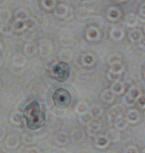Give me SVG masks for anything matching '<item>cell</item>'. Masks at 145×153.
<instances>
[{
  "label": "cell",
  "mask_w": 145,
  "mask_h": 153,
  "mask_svg": "<svg viewBox=\"0 0 145 153\" xmlns=\"http://www.w3.org/2000/svg\"><path fill=\"white\" fill-rule=\"evenodd\" d=\"M52 73L56 81L61 83L64 82L69 77V65L65 61H61L53 67Z\"/></svg>",
  "instance_id": "cell-3"
},
{
  "label": "cell",
  "mask_w": 145,
  "mask_h": 153,
  "mask_svg": "<svg viewBox=\"0 0 145 153\" xmlns=\"http://www.w3.org/2000/svg\"><path fill=\"white\" fill-rule=\"evenodd\" d=\"M15 16L19 20H24L28 16V12L25 9H21L16 11Z\"/></svg>",
  "instance_id": "cell-10"
},
{
  "label": "cell",
  "mask_w": 145,
  "mask_h": 153,
  "mask_svg": "<svg viewBox=\"0 0 145 153\" xmlns=\"http://www.w3.org/2000/svg\"><path fill=\"white\" fill-rule=\"evenodd\" d=\"M140 96V91L137 88H133L131 90V97L133 99H138Z\"/></svg>",
  "instance_id": "cell-13"
},
{
  "label": "cell",
  "mask_w": 145,
  "mask_h": 153,
  "mask_svg": "<svg viewBox=\"0 0 145 153\" xmlns=\"http://www.w3.org/2000/svg\"><path fill=\"white\" fill-rule=\"evenodd\" d=\"M139 15L140 17L138 18V19L143 22H145V3H143L140 6Z\"/></svg>",
  "instance_id": "cell-12"
},
{
  "label": "cell",
  "mask_w": 145,
  "mask_h": 153,
  "mask_svg": "<svg viewBox=\"0 0 145 153\" xmlns=\"http://www.w3.org/2000/svg\"><path fill=\"white\" fill-rule=\"evenodd\" d=\"M128 149H130V150L128 152H138L137 149L134 147H131Z\"/></svg>",
  "instance_id": "cell-18"
},
{
  "label": "cell",
  "mask_w": 145,
  "mask_h": 153,
  "mask_svg": "<svg viewBox=\"0 0 145 153\" xmlns=\"http://www.w3.org/2000/svg\"><path fill=\"white\" fill-rule=\"evenodd\" d=\"M144 76H145V70H144Z\"/></svg>",
  "instance_id": "cell-23"
},
{
  "label": "cell",
  "mask_w": 145,
  "mask_h": 153,
  "mask_svg": "<svg viewBox=\"0 0 145 153\" xmlns=\"http://www.w3.org/2000/svg\"><path fill=\"white\" fill-rule=\"evenodd\" d=\"M144 33H145V25H144Z\"/></svg>",
  "instance_id": "cell-22"
},
{
  "label": "cell",
  "mask_w": 145,
  "mask_h": 153,
  "mask_svg": "<svg viewBox=\"0 0 145 153\" xmlns=\"http://www.w3.org/2000/svg\"><path fill=\"white\" fill-rule=\"evenodd\" d=\"M54 106L59 109H64L69 106L72 100L70 93L63 88H57L52 96Z\"/></svg>",
  "instance_id": "cell-2"
},
{
  "label": "cell",
  "mask_w": 145,
  "mask_h": 153,
  "mask_svg": "<svg viewBox=\"0 0 145 153\" xmlns=\"http://www.w3.org/2000/svg\"><path fill=\"white\" fill-rule=\"evenodd\" d=\"M139 46L141 49H145V36H143V37L141 39V40L138 42Z\"/></svg>",
  "instance_id": "cell-17"
},
{
  "label": "cell",
  "mask_w": 145,
  "mask_h": 153,
  "mask_svg": "<svg viewBox=\"0 0 145 153\" xmlns=\"http://www.w3.org/2000/svg\"><path fill=\"white\" fill-rule=\"evenodd\" d=\"M111 36L115 40H121L124 37V32L119 28H115L111 31Z\"/></svg>",
  "instance_id": "cell-9"
},
{
  "label": "cell",
  "mask_w": 145,
  "mask_h": 153,
  "mask_svg": "<svg viewBox=\"0 0 145 153\" xmlns=\"http://www.w3.org/2000/svg\"><path fill=\"white\" fill-rule=\"evenodd\" d=\"M120 16L121 12L116 7H112L108 10V17L110 20L116 21L119 18Z\"/></svg>",
  "instance_id": "cell-6"
},
{
  "label": "cell",
  "mask_w": 145,
  "mask_h": 153,
  "mask_svg": "<svg viewBox=\"0 0 145 153\" xmlns=\"http://www.w3.org/2000/svg\"><path fill=\"white\" fill-rule=\"evenodd\" d=\"M138 19V17L135 14L129 13L126 16L125 18V22L127 25H128V27H134L137 25Z\"/></svg>",
  "instance_id": "cell-4"
},
{
  "label": "cell",
  "mask_w": 145,
  "mask_h": 153,
  "mask_svg": "<svg viewBox=\"0 0 145 153\" xmlns=\"http://www.w3.org/2000/svg\"><path fill=\"white\" fill-rule=\"evenodd\" d=\"M121 59V57L119 55H117V54H115V55H112L109 57V62H111L112 64L118 62H119Z\"/></svg>",
  "instance_id": "cell-14"
},
{
  "label": "cell",
  "mask_w": 145,
  "mask_h": 153,
  "mask_svg": "<svg viewBox=\"0 0 145 153\" xmlns=\"http://www.w3.org/2000/svg\"><path fill=\"white\" fill-rule=\"evenodd\" d=\"M27 127L31 130H37L42 128L46 123L45 114L42 111L40 103L32 101L28 105L23 111Z\"/></svg>",
  "instance_id": "cell-1"
},
{
  "label": "cell",
  "mask_w": 145,
  "mask_h": 153,
  "mask_svg": "<svg viewBox=\"0 0 145 153\" xmlns=\"http://www.w3.org/2000/svg\"><path fill=\"white\" fill-rule=\"evenodd\" d=\"M139 118H140L139 114L135 110H134L133 111H132L129 115V120L131 122H137L139 120Z\"/></svg>",
  "instance_id": "cell-11"
},
{
  "label": "cell",
  "mask_w": 145,
  "mask_h": 153,
  "mask_svg": "<svg viewBox=\"0 0 145 153\" xmlns=\"http://www.w3.org/2000/svg\"><path fill=\"white\" fill-rule=\"evenodd\" d=\"M41 4L45 9L50 10L55 7L56 4V0H42Z\"/></svg>",
  "instance_id": "cell-8"
},
{
  "label": "cell",
  "mask_w": 145,
  "mask_h": 153,
  "mask_svg": "<svg viewBox=\"0 0 145 153\" xmlns=\"http://www.w3.org/2000/svg\"><path fill=\"white\" fill-rule=\"evenodd\" d=\"M115 1H116L117 2H119V3H121V2H123V1H125V0H115Z\"/></svg>",
  "instance_id": "cell-20"
},
{
  "label": "cell",
  "mask_w": 145,
  "mask_h": 153,
  "mask_svg": "<svg viewBox=\"0 0 145 153\" xmlns=\"http://www.w3.org/2000/svg\"><path fill=\"white\" fill-rule=\"evenodd\" d=\"M130 39L134 43L139 42L143 37V34L141 30L138 29H134L130 33Z\"/></svg>",
  "instance_id": "cell-5"
},
{
  "label": "cell",
  "mask_w": 145,
  "mask_h": 153,
  "mask_svg": "<svg viewBox=\"0 0 145 153\" xmlns=\"http://www.w3.org/2000/svg\"><path fill=\"white\" fill-rule=\"evenodd\" d=\"M1 19H4V18H6V17L7 19L10 16V13L8 10L1 9Z\"/></svg>",
  "instance_id": "cell-16"
},
{
  "label": "cell",
  "mask_w": 145,
  "mask_h": 153,
  "mask_svg": "<svg viewBox=\"0 0 145 153\" xmlns=\"http://www.w3.org/2000/svg\"><path fill=\"white\" fill-rule=\"evenodd\" d=\"M7 1H8V0H1V1H0V4H1V6H3L6 5L7 4Z\"/></svg>",
  "instance_id": "cell-19"
},
{
  "label": "cell",
  "mask_w": 145,
  "mask_h": 153,
  "mask_svg": "<svg viewBox=\"0 0 145 153\" xmlns=\"http://www.w3.org/2000/svg\"><path fill=\"white\" fill-rule=\"evenodd\" d=\"M137 100V103L138 105L141 108H145V95L140 96Z\"/></svg>",
  "instance_id": "cell-15"
},
{
  "label": "cell",
  "mask_w": 145,
  "mask_h": 153,
  "mask_svg": "<svg viewBox=\"0 0 145 153\" xmlns=\"http://www.w3.org/2000/svg\"><path fill=\"white\" fill-rule=\"evenodd\" d=\"M142 152H145V148L144 149V150H143Z\"/></svg>",
  "instance_id": "cell-21"
},
{
  "label": "cell",
  "mask_w": 145,
  "mask_h": 153,
  "mask_svg": "<svg viewBox=\"0 0 145 153\" xmlns=\"http://www.w3.org/2000/svg\"><path fill=\"white\" fill-rule=\"evenodd\" d=\"M67 7L64 4H60L56 7L54 10V13L59 16H64L67 14Z\"/></svg>",
  "instance_id": "cell-7"
}]
</instances>
